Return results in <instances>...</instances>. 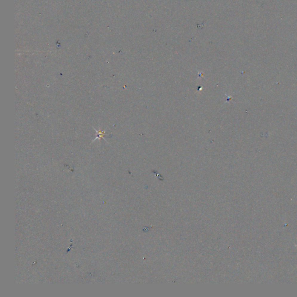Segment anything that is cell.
<instances>
[{"instance_id": "1", "label": "cell", "mask_w": 297, "mask_h": 297, "mask_svg": "<svg viewBox=\"0 0 297 297\" xmlns=\"http://www.w3.org/2000/svg\"><path fill=\"white\" fill-rule=\"evenodd\" d=\"M96 133H97V135H96L97 138H96V139H101V138H103V136H104V134H105L104 132H103V131H101V130L100 131H97L96 130Z\"/></svg>"}, {"instance_id": "2", "label": "cell", "mask_w": 297, "mask_h": 297, "mask_svg": "<svg viewBox=\"0 0 297 297\" xmlns=\"http://www.w3.org/2000/svg\"><path fill=\"white\" fill-rule=\"evenodd\" d=\"M296 247H297V246H296Z\"/></svg>"}]
</instances>
